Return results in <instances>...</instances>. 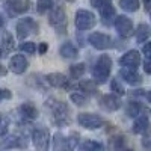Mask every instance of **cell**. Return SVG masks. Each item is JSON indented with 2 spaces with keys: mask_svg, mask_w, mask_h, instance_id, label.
<instances>
[{
  "mask_svg": "<svg viewBox=\"0 0 151 151\" xmlns=\"http://www.w3.org/2000/svg\"><path fill=\"white\" fill-rule=\"evenodd\" d=\"M110 70H112V59L110 56L107 55H101L97 62H95V65L92 68V77L97 83H104L107 82L109 79V76H110Z\"/></svg>",
  "mask_w": 151,
  "mask_h": 151,
  "instance_id": "6da1fadb",
  "label": "cell"
},
{
  "mask_svg": "<svg viewBox=\"0 0 151 151\" xmlns=\"http://www.w3.org/2000/svg\"><path fill=\"white\" fill-rule=\"evenodd\" d=\"M79 144V134L73 133L68 137H64L60 133H56L53 137V147L55 151H74Z\"/></svg>",
  "mask_w": 151,
  "mask_h": 151,
  "instance_id": "7a4b0ae2",
  "label": "cell"
},
{
  "mask_svg": "<svg viewBox=\"0 0 151 151\" xmlns=\"http://www.w3.org/2000/svg\"><path fill=\"white\" fill-rule=\"evenodd\" d=\"M50 110H52L53 119L58 125H67L70 122V109L67 107L65 103L62 101H56V100H52V106H50Z\"/></svg>",
  "mask_w": 151,
  "mask_h": 151,
  "instance_id": "3957f363",
  "label": "cell"
},
{
  "mask_svg": "<svg viewBox=\"0 0 151 151\" xmlns=\"http://www.w3.org/2000/svg\"><path fill=\"white\" fill-rule=\"evenodd\" d=\"M74 24L79 30H89L97 24V18L91 11L80 9V11H77V14H76Z\"/></svg>",
  "mask_w": 151,
  "mask_h": 151,
  "instance_id": "277c9868",
  "label": "cell"
},
{
  "mask_svg": "<svg viewBox=\"0 0 151 151\" xmlns=\"http://www.w3.org/2000/svg\"><path fill=\"white\" fill-rule=\"evenodd\" d=\"M32 142L36 151H48L50 148V132L45 127H38L32 133Z\"/></svg>",
  "mask_w": 151,
  "mask_h": 151,
  "instance_id": "5b68a950",
  "label": "cell"
},
{
  "mask_svg": "<svg viewBox=\"0 0 151 151\" xmlns=\"http://www.w3.org/2000/svg\"><path fill=\"white\" fill-rule=\"evenodd\" d=\"M38 32V24L33 18H23L17 23V36L18 40H24L26 36Z\"/></svg>",
  "mask_w": 151,
  "mask_h": 151,
  "instance_id": "8992f818",
  "label": "cell"
},
{
  "mask_svg": "<svg viewBox=\"0 0 151 151\" xmlns=\"http://www.w3.org/2000/svg\"><path fill=\"white\" fill-rule=\"evenodd\" d=\"M77 122L82 127L89 129V130L100 129L103 125V119L100 118V115H97V113H79Z\"/></svg>",
  "mask_w": 151,
  "mask_h": 151,
  "instance_id": "52a82bcc",
  "label": "cell"
},
{
  "mask_svg": "<svg viewBox=\"0 0 151 151\" xmlns=\"http://www.w3.org/2000/svg\"><path fill=\"white\" fill-rule=\"evenodd\" d=\"M50 24L58 30V32H64L65 30V26H67V15H65V12L62 8H55L50 11Z\"/></svg>",
  "mask_w": 151,
  "mask_h": 151,
  "instance_id": "ba28073f",
  "label": "cell"
},
{
  "mask_svg": "<svg viewBox=\"0 0 151 151\" xmlns=\"http://www.w3.org/2000/svg\"><path fill=\"white\" fill-rule=\"evenodd\" d=\"M119 64L122 68H133L136 70L141 65V53L137 50H130V52L124 53L119 59Z\"/></svg>",
  "mask_w": 151,
  "mask_h": 151,
  "instance_id": "9c48e42d",
  "label": "cell"
},
{
  "mask_svg": "<svg viewBox=\"0 0 151 151\" xmlns=\"http://www.w3.org/2000/svg\"><path fill=\"white\" fill-rule=\"evenodd\" d=\"M89 44L94 48H97V50H107L112 45V40H110V36L106 35V33L95 32V33L89 35Z\"/></svg>",
  "mask_w": 151,
  "mask_h": 151,
  "instance_id": "30bf717a",
  "label": "cell"
},
{
  "mask_svg": "<svg viewBox=\"0 0 151 151\" xmlns=\"http://www.w3.org/2000/svg\"><path fill=\"white\" fill-rule=\"evenodd\" d=\"M91 5L98 9L100 15L103 18H112L115 15V8L110 3V0H91Z\"/></svg>",
  "mask_w": 151,
  "mask_h": 151,
  "instance_id": "8fae6325",
  "label": "cell"
},
{
  "mask_svg": "<svg viewBox=\"0 0 151 151\" xmlns=\"http://www.w3.org/2000/svg\"><path fill=\"white\" fill-rule=\"evenodd\" d=\"M100 106H101V109H104L106 112H115L118 110L122 104H121V100L115 95V94H106L103 95L101 98H100Z\"/></svg>",
  "mask_w": 151,
  "mask_h": 151,
  "instance_id": "7c38bea8",
  "label": "cell"
},
{
  "mask_svg": "<svg viewBox=\"0 0 151 151\" xmlns=\"http://www.w3.org/2000/svg\"><path fill=\"white\" fill-rule=\"evenodd\" d=\"M115 29L121 36H129L133 32V21L125 15H119L115 21Z\"/></svg>",
  "mask_w": 151,
  "mask_h": 151,
  "instance_id": "4fadbf2b",
  "label": "cell"
},
{
  "mask_svg": "<svg viewBox=\"0 0 151 151\" xmlns=\"http://www.w3.org/2000/svg\"><path fill=\"white\" fill-rule=\"evenodd\" d=\"M6 9L9 15H18L29 9V0H6Z\"/></svg>",
  "mask_w": 151,
  "mask_h": 151,
  "instance_id": "5bb4252c",
  "label": "cell"
},
{
  "mask_svg": "<svg viewBox=\"0 0 151 151\" xmlns=\"http://www.w3.org/2000/svg\"><path fill=\"white\" fill-rule=\"evenodd\" d=\"M27 59L24 58L23 55H14L9 60V70L15 74H23L27 68Z\"/></svg>",
  "mask_w": 151,
  "mask_h": 151,
  "instance_id": "9a60e30c",
  "label": "cell"
},
{
  "mask_svg": "<svg viewBox=\"0 0 151 151\" xmlns=\"http://www.w3.org/2000/svg\"><path fill=\"white\" fill-rule=\"evenodd\" d=\"M2 150H11V148H26L27 147V142L24 137L21 136H17V134H12V136H8L6 139L2 142Z\"/></svg>",
  "mask_w": 151,
  "mask_h": 151,
  "instance_id": "2e32d148",
  "label": "cell"
},
{
  "mask_svg": "<svg viewBox=\"0 0 151 151\" xmlns=\"http://www.w3.org/2000/svg\"><path fill=\"white\" fill-rule=\"evenodd\" d=\"M119 74L124 79V82H127L129 85H139L142 82V77L139 76V73L133 68H122L119 71Z\"/></svg>",
  "mask_w": 151,
  "mask_h": 151,
  "instance_id": "e0dca14e",
  "label": "cell"
},
{
  "mask_svg": "<svg viewBox=\"0 0 151 151\" xmlns=\"http://www.w3.org/2000/svg\"><path fill=\"white\" fill-rule=\"evenodd\" d=\"M45 79H47L48 85H52L55 88H67L68 86L67 76H64L62 73H52V74H48Z\"/></svg>",
  "mask_w": 151,
  "mask_h": 151,
  "instance_id": "ac0fdd59",
  "label": "cell"
},
{
  "mask_svg": "<svg viewBox=\"0 0 151 151\" xmlns=\"http://www.w3.org/2000/svg\"><path fill=\"white\" fill-rule=\"evenodd\" d=\"M20 113L24 119H36L38 118V109L32 103H24L20 106Z\"/></svg>",
  "mask_w": 151,
  "mask_h": 151,
  "instance_id": "d6986e66",
  "label": "cell"
},
{
  "mask_svg": "<svg viewBox=\"0 0 151 151\" xmlns=\"http://www.w3.org/2000/svg\"><path fill=\"white\" fill-rule=\"evenodd\" d=\"M59 53L65 59H73V58L77 56V47H76L74 44H71V42H64L59 48Z\"/></svg>",
  "mask_w": 151,
  "mask_h": 151,
  "instance_id": "ffe728a7",
  "label": "cell"
},
{
  "mask_svg": "<svg viewBox=\"0 0 151 151\" xmlns=\"http://www.w3.org/2000/svg\"><path fill=\"white\" fill-rule=\"evenodd\" d=\"M147 129H148V116H145V115L137 116L133 122V133L142 134Z\"/></svg>",
  "mask_w": 151,
  "mask_h": 151,
  "instance_id": "44dd1931",
  "label": "cell"
},
{
  "mask_svg": "<svg viewBox=\"0 0 151 151\" xmlns=\"http://www.w3.org/2000/svg\"><path fill=\"white\" fill-rule=\"evenodd\" d=\"M124 147H125L124 136L116 134V136H112L110 137V141H109V150L110 151H125Z\"/></svg>",
  "mask_w": 151,
  "mask_h": 151,
  "instance_id": "7402d4cb",
  "label": "cell"
},
{
  "mask_svg": "<svg viewBox=\"0 0 151 151\" xmlns=\"http://www.w3.org/2000/svg\"><path fill=\"white\" fill-rule=\"evenodd\" d=\"M136 41L137 42H145L148 40V36L151 35V30L147 24H139V26L136 27Z\"/></svg>",
  "mask_w": 151,
  "mask_h": 151,
  "instance_id": "603a6c76",
  "label": "cell"
},
{
  "mask_svg": "<svg viewBox=\"0 0 151 151\" xmlns=\"http://www.w3.org/2000/svg\"><path fill=\"white\" fill-rule=\"evenodd\" d=\"M79 151H104L103 145L95 141H85L79 145Z\"/></svg>",
  "mask_w": 151,
  "mask_h": 151,
  "instance_id": "cb8c5ba5",
  "label": "cell"
},
{
  "mask_svg": "<svg viewBox=\"0 0 151 151\" xmlns=\"http://www.w3.org/2000/svg\"><path fill=\"white\" fill-rule=\"evenodd\" d=\"M2 47H3V52L9 53L14 50L15 47V42H14V36H12V33L9 32H5L3 36H2Z\"/></svg>",
  "mask_w": 151,
  "mask_h": 151,
  "instance_id": "d4e9b609",
  "label": "cell"
},
{
  "mask_svg": "<svg viewBox=\"0 0 151 151\" xmlns=\"http://www.w3.org/2000/svg\"><path fill=\"white\" fill-rule=\"evenodd\" d=\"M139 0H119V6L127 12H136L139 9Z\"/></svg>",
  "mask_w": 151,
  "mask_h": 151,
  "instance_id": "484cf974",
  "label": "cell"
},
{
  "mask_svg": "<svg viewBox=\"0 0 151 151\" xmlns=\"http://www.w3.org/2000/svg\"><path fill=\"white\" fill-rule=\"evenodd\" d=\"M142 107L139 103H136V101H130L127 104V107H125V112H127V115L132 116V118H137L139 116V113H141Z\"/></svg>",
  "mask_w": 151,
  "mask_h": 151,
  "instance_id": "4316f807",
  "label": "cell"
},
{
  "mask_svg": "<svg viewBox=\"0 0 151 151\" xmlns=\"http://www.w3.org/2000/svg\"><path fill=\"white\" fill-rule=\"evenodd\" d=\"M85 71H86L85 64H76V65H71L70 67V73H71V77L73 79H80L82 76L85 74Z\"/></svg>",
  "mask_w": 151,
  "mask_h": 151,
  "instance_id": "83f0119b",
  "label": "cell"
},
{
  "mask_svg": "<svg viewBox=\"0 0 151 151\" xmlns=\"http://www.w3.org/2000/svg\"><path fill=\"white\" fill-rule=\"evenodd\" d=\"M70 98H71V101H73L76 106H83V104L88 101V97H86L83 92H71V94H70Z\"/></svg>",
  "mask_w": 151,
  "mask_h": 151,
  "instance_id": "f1b7e54d",
  "label": "cell"
},
{
  "mask_svg": "<svg viewBox=\"0 0 151 151\" xmlns=\"http://www.w3.org/2000/svg\"><path fill=\"white\" fill-rule=\"evenodd\" d=\"M97 82H92V80H82L79 83L80 89L82 91H86V92H95L97 91V86H95Z\"/></svg>",
  "mask_w": 151,
  "mask_h": 151,
  "instance_id": "f546056e",
  "label": "cell"
},
{
  "mask_svg": "<svg viewBox=\"0 0 151 151\" xmlns=\"http://www.w3.org/2000/svg\"><path fill=\"white\" fill-rule=\"evenodd\" d=\"M110 91H112V94L124 95V86H122L116 79H112V80H110Z\"/></svg>",
  "mask_w": 151,
  "mask_h": 151,
  "instance_id": "4dcf8cb0",
  "label": "cell"
},
{
  "mask_svg": "<svg viewBox=\"0 0 151 151\" xmlns=\"http://www.w3.org/2000/svg\"><path fill=\"white\" fill-rule=\"evenodd\" d=\"M20 50L23 53H27V55H33L36 52V45L33 42H23L20 45Z\"/></svg>",
  "mask_w": 151,
  "mask_h": 151,
  "instance_id": "1f68e13d",
  "label": "cell"
},
{
  "mask_svg": "<svg viewBox=\"0 0 151 151\" xmlns=\"http://www.w3.org/2000/svg\"><path fill=\"white\" fill-rule=\"evenodd\" d=\"M52 0H40L38 2V12L40 14H44L45 11H48V9H52Z\"/></svg>",
  "mask_w": 151,
  "mask_h": 151,
  "instance_id": "d6a6232c",
  "label": "cell"
},
{
  "mask_svg": "<svg viewBox=\"0 0 151 151\" xmlns=\"http://www.w3.org/2000/svg\"><path fill=\"white\" fill-rule=\"evenodd\" d=\"M142 53L145 55V58H147V59H151V41H150V42H147V44L144 45Z\"/></svg>",
  "mask_w": 151,
  "mask_h": 151,
  "instance_id": "836d02e7",
  "label": "cell"
},
{
  "mask_svg": "<svg viewBox=\"0 0 151 151\" xmlns=\"http://www.w3.org/2000/svg\"><path fill=\"white\" fill-rule=\"evenodd\" d=\"M144 70H145L147 74H151V59H147L144 62Z\"/></svg>",
  "mask_w": 151,
  "mask_h": 151,
  "instance_id": "e575fe53",
  "label": "cell"
},
{
  "mask_svg": "<svg viewBox=\"0 0 151 151\" xmlns=\"http://www.w3.org/2000/svg\"><path fill=\"white\" fill-rule=\"evenodd\" d=\"M3 98H11V92L6 91V89H0V101H2Z\"/></svg>",
  "mask_w": 151,
  "mask_h": 151,
  "instance_id": "d590c367",
  "label": "cell"
},
{
  "mask_svg": "<svg viewBox=\"0 0 151 151\" xmlns=\"http://www.w3.org/2000/svg\"><path fill=\"white\" fill-rule=\"evenodd\" d=\"M47 48H48L47 42H41V44H40V47H38V52H40L41 55H44V53L47 52Z\"/></svg>",
  "mask_w": 151,
  "mask_h": 151,
  "instance_id": "8d00e7d4",
  "label": "cell"
},
{
  "mask_svg": "<svg viewBox=\"0 0 151 151\" xmlns=\"http://www.w3.org/2000/svg\"><path fill=\"white\" fill-rule=\"evenodd\" d=\"M6 74V70H5V67L3 65H0V76H5Z\"/></svg>",
  "mask_w": 151,
  "mask_h": 151,
  "instance_id": "74e56055",
  "label": "cell"
},
{
  "mask_svg": "<svg viewBox=\"0 0 151 151\" xmlns=\"http://www.w3.org/2000/svg\"><path fill=\"white\" fill-rule=\"evenodd\" d=\"M147 98H148V101L151 103V91H150V92H147Z\"/></svg>",
  "mask_w": 151,
  "mask_h": 151,
  "instance_id": "f35d334b",
  "label": "cell"
},
{
  "mask_svg": "<svg viewBox=\"0 0 151 151\" xmlns=\"http://www.w3.org/2000/svg\"><path fill=\"white\" fill-rule=\"evenodd\" d=\"M2 26H3V17L0 15V27H2Z\"/></svg>",
  "mask_w": 151,
  "mask_h": 151,
  "instance_id": "ab89813d",
  "label": "cell"
},
{
  "mask_svg": "<svg viewBox=\"0 0 151 151\" xmlns=\"http://www.w3.org/2000/svg\"><path fill=\"white\" fill-rule=\"evenodd\" d=\"M145 3H147V6H148V5L151 3V0H145Z\"/></svg>",
  "mask_w": 151,
  "mask_h": 151,
  "instance_id": "60d3db41",
  "label": "cell"
},
{
  "mask_svg": "<svg viewBox=\"0 0 151 151\" xmlns=\"http://www.w3.org/2000/svg\"><path fill=\"white\" fill-rule=\"evenodd\" d=\"M0 56H2V48H0Z\"/></svg>",
  "mask_w": 151,
  "mask_h": 151,
  "instance_id": "b9f144b4",
  "label": "cell"
},
{
  "mask_svg": "<svg viewBox=\"0 0 151 151\" xmlns=\"http://www.w3.org/2000/svg\"><path fill=\"white\" fill-rule=\"evenodd\" d=\"M67 2H74V0H67Z\"/></svg>",
  "mask_w": 151,
  "mask_h": 151,
  "instance_id": "7bdbcfd3",
  "label": "cell"
},
{
  "mask_svg": "<svg viewBox=\"0 0 151 151\" xmlns=\"http://www.w3.org/2000/svg\"><path fill=\"white\" fill-rule=\"evenodd\" d=\"M0 121H2V115H0Z\"/></svg>",
  "mask_w": 151,
  "mask_h": 151,
  "instance_id": "ee69618b",
  "label": "cell"
},
{
  "mask_svg": "<svg viewBox=\"0 0 151 151\" xmlns=\"http://www.w3.org/2000/svg\"><path fill=\"white\" fill-rule=\"evenodd\" d=\"M125 151H130V150H125Z\"/></svg>",
  "mask_w": 151,
  "mask_h": 151,
  "instance_id": "f6af8a7d",
  "label": "cell"
}]
</instances>
